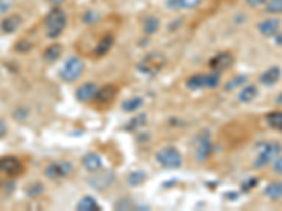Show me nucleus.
<instances>
[{
	"mask_svg": "<svg viewBox=\"0 0 282 211\" xmlns=\"http://www.w3.org/2000/svg\"><path fill=\"white\" fill-rule=\"evenodd\" d=\"M282 152V145L278 144L275 141H268V142H263L258 145V155L254 161V168L255 169H261L272 161H275Z\"/></svg>",
	"mask_w": 282,
	"mask_h": 211,
	"instance_id": "f257e3e1",
	"label": "nucleus"
},
{
	"mask_svg": "<svg viewBox=\"0 0 282 211\" xmlns=\"http://www.w3.org/2000/svg\"><path fill=\"white\" fill-rule=\"evenodd\" d=\"M66 14L61 7H54L45 18V29L50 38H58L66 27Z\"/></svg>",
	"mask_w": 282,
	"mask_h": 211,
	"instance_id": "f03ea898",
	"label": "nucleus"
},
{
	"mask_svg": "<svg viewBox=\"0 0 282 211\" xmlns=\"http://www.w3.org/2000/svg\"><path fill=\"white\" fill-rule=\"evenodd\" d=\"M165 66V57L159 52H151L146 55L138 64V70L147 76H154L161 72Z\"/></svg>",
	"mask_w": 282,
	"mask_h": 211,
	"instance_id": "7ed1b4c3",
	"label": "nucleus"
},
{
	"mask_svg": "<svg viewBox=\"0 0 282 211\" xmlns=\"http://www.w3.org/2000/svg\"><path fill=\"white\" fill-rule=\"evenodd\" d=\"M219 83H220L219 72H212V73H199L191 76L186 82V86L191 90H200V89H215Z\"/></svg>",
	"mask_w": 282,
	"mask_h": 211,
	"instance_id": "20e7f679",
	"label": "nucleus"
},
{
	"mask_svg": "<svg viewBox=\"0 0 282 211\" xmlns=\"http://www.w3.org/2000/svg\"><path fill=\"white\" fill-rule=\"evenodd\" d=\"M83 72L82 59L78 57H70L62 66L61 69V77L65 82H75L77 79L81 77Z\"/></svg>",
	"mask_w": 282,
	"mask_h": 211,
	"instance_id": "39448f33",
	"label": "nucleus"
},
{
	"mask_svg": "<svg viewBox=\"0 0 282 211\" xmlns=\"http://www.w3.org/2000/svg\"><path fill=\"white\" fill-rule=\"evenodd\" d=\"M212 153V137L209 131H200L195 140V156L198 161L203 162Z\"/></svg>",
	"mask_w": 282,
	"mask_h": 211,
	"instance_id": "423d86ee",
	"label": "nucleus"
},
{
	"mask_svg": "<svg viewBox=\"0 0 282 211\" xmlns=\"http://www.w3.org/2000/svg\"><path fill=\"white\" fill-rule=\"evenodd\" d=\"M157 161L165 168H179L182 165V155L174 147H167L157 152Z\"/></svg>",
	"mask_w": 282,
	"mask_h": 211,
	"instance_id": "0eeeda50",
	"label": "nucleus"
},
{
	"mask_svg": "<svg viewBox=\"0 0 282 211\" xmlns=\"http://www.w3.org/2000/svg\"><path fill=\"white\" fill-rule=\"evenodd\" d=\"M74 169V166L68 161H59V162H53L45 168V176L48 179H61L68 176Z\"/></svg>",
	"mask_w": 282,
	"mask_h": 211,
	"instance_id": "6e6552de",
	"label": "nucleus"
},
{
	"mask_svg": "<svg viewBox=\"0 0 282 211\" xmlns=\"http://www.w3.org/2000/svg\"><path fill=\"white\" fill-rule=\"evenodd\" d=\"M0 172L3 175L10 176V177H16V176H20L23 173L24 166L17 158L6 156V158L0 159Z\"/></svg>",
	"mask_w": 282,
	"mask_h": 211,
	"instance_id": "1a4fd4ad",
	"label": "nucleus"
},
{
	"mask_svg": "<svg viewBox=\"0 0 282 211\" xmlns=\"http://www.w3.org/2000/svg\"><path fill=\"white\" fill-rule=\"evenodd\" d=\"M118 96V88L113 85H105L103 88L98 89L95 101L99 107H109Z\"/></svg>",
	"mask_w": 282,
	"mask_h": 211,
	"instance_id": "9d476101",
	"label": "nucleus"
},
{
	"mask_svg": "<svg viewBox=\"0 0 282 211\" xmlns=\"http://www.w3.org/2000/svg\"><path fill=\"white\" fill-rule=\"evenodd\" d=\"M234 64V57L230 52H220L216 54L213 58L210 59V68L215 72H223V70L229 69Z\"/></svg>",
	"mask_w": 282,
	"mask_h": 211,
	"instance_id": "9b49d317",
	"label": "nucleus"
},
{
	"mask_svg": "<svg viewBox=\"0 0 282 211\" xmlns=\"http://www.w3.org/2000/svg\"><path fill=\"white\" fill-rule=\"evenodd\" d=\"M96 93H98V86L92 82L83 83L79 88L77 89V99L81 101V103H90L93 101L95 97H96Z\"/></svg>",
	"mask_w": 282,
	"mask_h": 211,
	"instance_id": "f8f14e48",
	"label": "nucleus"
},
{
	"mask_svg": "<svg viewBox=\"0 0 282 211\" xmlns=\"http://www.w3.org/2000/svg\"><path fill=\"white\" fill-rule=\"evenodd\" d=\"M21 24H23V18L17 14H12V16H7L6 18H3L0 21V30L5 34H13L21 27Z\"/></svg>",
	"mask_w": 282,
	"mask_h": 211,
	"instance_id": "ddd939ff",
	"label": "nucleus"
},
{
	"mask_svg": "<svg viewBox=\"0 0 282 211\" xmlns=\"http://www.w3.org/2000/svg\"><path fill=\"white\" fill-rule=\"evenodd\" d=\"M113 44H114V38L113 35L106 34L103 35L102 38H99V41L96 42V45L93 48V52L96 57H103L106 54L109 52L112 49Z\"/></svg>",
	"mask_w": 282,
	"mask_h": 211,
	"instance_id": "4468645a",
	"label": "nucleus"
},
{
	"mask_svg": "<svg viewBox=\"0 0 282 211\" xmlns=\"http://www.w3.org/2000/svg\"><path fill=\"white\" fill-rule=\"evenodd\" d=\"M279 27H281V21L278 18H268V20H264L258 24L260 33L265 37L275 35L279 31Z\"/></svg>",
	"mask_w": 282,
	"mask_h": 211,
	"instance_id": "2eb2a0df",
	"label": "nucleus"
},
{
	"mask_svg": "<svg viewBox=\"0 0 282 211\" xmlns=\"http://www.w3.org/2000/svg\"><path fill=\"white\" fill-rule=\"evenodd\" d=\"M282 72L281 69L278 68V66H272L270 69H267L260 76V82L265 85V86H274L276 82H279V79H281Z\"/></svg>",
	"mask_w": 282,
	"mask_h": 211,
	"instance_id": "dca6fc26",
	"label": "nucleus"
},
{
	"mask_svg": "<svg viewBox=\"0 0 282 211\" xmlns=\"http://www.w3.org/2000/svg\"><path fill=\"white\" fill-rule=\"evenodd\" d=\"M83 166L86 168L90 172H96V170H99L102 168V159L98 153L95 152H89L86 153L82 159Z\"/></svg>",
	"mask_w": 282,
	"mask_h": 211,
	"instance_id": "f3484780",
	"label": "nucleus"
},
{
	"mask_svg": "<svg viewBox=\"0 0 282 211\" xmlns=\"http://www.w3.org/2000/svg\"><path fill=\"white\" fill-rule=\"evenodd\" d=\"M257 96H258V88L255 85H247L246 88L241 89L239 100L241 103H251Z\"/></svg>",
	"mask_w": 282,
	"mask_h": 211,
	"instance_id": "a211bd4d",
	"label": "nucleus"
},
{
	"mask_svg": "<svg viewBox=\"0 0 282 211\" xmlns=\"http://www.w3.org/2000/svg\"><path fill=\"white\" fill-rule=\"evenodd\" d=\"M78 211H96L100 210V205L92 196H85L81 199V201L77 205Z\"/></svg>",
	"mask_w": 282,
	"mask_h": 211,
	"instance_id": "6ab92c4d",
	"label": "nucleus"
},
{
	"mask_svg": "<svg viewBox=\"0 0 282 211\" xmlns=\"http://www.w3.org/2000/svg\"><path fill=\"white\" fill-rule=\"evenodd\" d=\"M112 180H113V173H110V172H109V173H107V172H103L102 175L96 176L95 179H92L90 183L93 184L95 189L96 188L103 189V188H107V186L112 183Z\"/></svg>",
	"mask_w": 282,
	"mask_h": 211,
	"instance_id": "aec40b11",
	"label": "nucleus"
},
{
	"mask_svg": "<svg viewBox=\"0 0 282 211\" xmlns=\"http://www.w3.org/2000/svg\"><path fill=\"white\" fill-rule=\"evenodd\" d=\"M265 121L270 125L271 128L278 129L282 133V112H272L267 114Z\"/></svg>",
	"mask_w": 282,
	"mask_h": 211,
	"instance_id": "412c9836",
	"label": "nucleus"
},
{
	"mask_svg": "<svg viewBox=\"0 0 282 211\" xmlns=\"http://www.w3.org/2000/svg\"><path fill=\"white\" fill-rule=\"evenodd\" d=\"M265 196H268L271 200L281 199L282 197V180L268 184L264 190Z\"/></svg>",
	"mask_w": 282,
	"mask_h": 211,
	"instance_id": "4be33fe9",
	"label": "nucleus"
},
{
	"mask_svg": "<svg viewBox=\"0 0 282 211\" xmlns=\"http://www.w3.org/2000/svg\"><path fill=\"white\" fill-rule=\"evenodd\" d=\"M61 52H62V47L59 44H53L51 47H48L44 52V59L47 62H55L57 59L61 57Z\"/></svg>",
	"mask_w": 282,
	"mask_h": 211,
	"instance_id": "5701e85b",
	"label": "nucleus"
},
{
	"mask_svg": "<svg viewBox=\"0 0 282 211\" xmlns=\"http://www.w3.org/2000/svg\"><path fill=\"white\" fill-rule=\"evenodd\" d=\"M143 29L147 34H154L157 33L159 29V20L154 16H150V17H146L143 20Z\"/></svg>",
	"mask_w": 282,
	"mask_h": 211,
	"instance_id": "b1692460",
	"label": "nucleus"
},
{
	"mask_svg": "<svg viewBox=\"0 0 282 211\" xmlns=\"http://www.w3.org/2000/svg\"><path fill=\"white\" fill-rule=\"evenodd\" d=\"M199 3L200 0H168V7H171V9H192Z\"/></svg>",
	"mask_w": 282,
	"mask_h": 211,
	"instance_id": "393cba45",
	"label": "nucleus"
},
{
	"mask_svg": "<svg viewBox=\"0 0 282 211\" xmlns=\"http://www.w3.org/2000/svg\"><path fill=\"white\" fill-rule=\"evenodd\" d=\"M141 106H143V99L135 96V97H131V99L123 101L122 107H123L124 112H135V110L140 109Z\"/></svg>",
	"mask_w": 282,
	"mask_h": 211,
	"instance_id": "a878e982",
	"label": "nucleus"
},
{
	"mask_svg": "<svg viewBox=\"0 0 282 211\" xmlns=\"http://www.w3.org/2000/svg\"><path fill=\"white\" fill-rule=\"evenodd\" d=\"M265 10L272 14H282V0H268Z\"/></svg>",
	"mask_w": 282,
	"mask_h": 211,
	"instance_id": "bb28decb",
	"label": "nucleus"
},
{
	"mask_svg": "<svg viewBox=\"0 0 282 211\" xmlns=\"http://www.w3.org/2000/svg\"><path fill=\"white\" fill-rule=\"evenodd\" d=\"M146 180V173L144 172H133L129 176V183L131 186H138Z\"/></svg>",
	"mask_w": 282,
	"mask_h": 211,
	"instance_id": "cd10ccee",
	"label": "nucleus"
},
{
	"mask_svg": "<svg viewBox=\"0 0 282 211\" xmlns=\"http://www.w3.org/2000/svg\"><path fill=\"white\" fill-rule=\"evenodd\" d=\"M247 82V76H236L234 79H231L227 85H226V90H234V89L240 88Z\"/></svg>",
	"mask_w": 282,
	"mask_h": 211,
	"instance_id": "c85d7f7f",
	"label": "nucleus"
},
{
	"mask_svg": "<svg viewBox=\"0 0 282 211\" xmlns=\"http://www.w3.org/2000/svg\"><path fill=\"white\" fill-rule=\"evenodd\" d=\"M31 42H29L27 40H20V41L16 44V49H17L18 52H21V54H26V52H29L30 49H31Z\"/></svg>",
	"mask_w": 282,
	"mask_h": 211,
	"instance_id": "c756f323",
	"label": "nucleus"
},
{
	"mask_svg": "<svg viewBox=\"0 0 282 211\" xmlns=\"http://www.w3.org/2000/svg\"><path fill=\"white\" fill-rule=\"evenodd\" d=\"M12 6L13 0H0V14H5Z\"/></svg>",
	"mask_w": 282,
	"mask_h": 211,
	"instance_id": "7c9ffc66",
	"label": "nucleus"
},
{
	"mask_svg": "<svg viewBox=\"0 0 282 211\" xmlns=\"http://www.w3.org/2000/svg\"><path fill=\"white\" fill-rule=\"evenodd\" d=\"M257 184H258V179H250L248 182L243 183L241 188H243L244 192H248V190H251V189H253L254 186H257Z\"/></svg>",
	"mask_w": 282,
	"mask_h": 211,
	"instance_id": "2f4dec72",
	"label": "nucleus"
},
{
	"mask_svg": "<svg viewBox=\"0 0 282 211\" xmlns=\"http://www.w3.org/2000/svg\"><path fill=\"white\" fill-rule=\"evenodd\" d=\"M247 5H250V6L253 7H257V6H261V5H264V3H267L268 0H246Z\"/></svg>",
	"mask_w": 282,
	"mask_h": 211,
	"instance_id": "473e14b6",
	"label": "nucleus"
},
{
	"mask_svg": "<svg viewBox=\"0 0 282 211\" xmlns=\"http://www.w3.org/2000/svg\"><path fill=\"white\" fill-rule=\"evenodd\" d=\"M274 170L278 172V173H282V156L275 159V162H274Z\"/></svg>",
	"mask_w": 282,
	"mask_h": 211,
	"instance_id": "72a5a7b5",
	"label": "nucleus"
},
{
	"mask_svg": "<svg viewBox=\"0 0 282 211\" xmlns=\"http://www.w3.org/2000/svg\"><path fill=\"white\" fill-rule=\"evenodd\" d=\"M6 133H7L6 124H5L3 121H2V120H0V138H2V137H5V135H6Z\"/></svg>",
	"mask_w": 282,
	"mask_h": 211,
	"instance_id": "f704fd0d",
	"label": "nucleus"
},
{
	"mask_svg": "<svg viewBox=\"0 0 282 211\" xmlns=\"http://www.w3.org/2000/svg\"><path fill=\"white\" fill-rule=\"evenodd\" d=\"M50 3H53V5H61L62 2H65V0H48Z\"/></svg>",
	"mask_w": 282,
	"mask_h": 211,
	"instance_id": "c9c22d12",
	"label": "nucleus"
},
{
	"mask_svg": "<svg viewBox=\"0 0 282 211\" xmlns=\"http://www.w3.org/2000/svg\"><path fill=\"white\" fill-rule=\"evenodd\" d=\"M276 103H279V104H282V93L278 96V99H276Z\"/></svg>",
	"mask_w": 282,
	"mask_h": 211,
	"instance_id": "e433bc0d",
	"label": "nucleus"
},
{
	"mask_svg": "<svg viewBox=\"0 0 282 211\" xmlns=\"http://www.w3.org/2000/svg\"><path fill=\"white\" fill-rule=\"evenodd\" d=\"M276 40H278V44H282V35H276Z\"/></svg>",
	"mask_w": 282,
	"mask_h": 211,
	"instance_id": "4c0bfd02",
	"label": "nucleus"
}]
</instances>
